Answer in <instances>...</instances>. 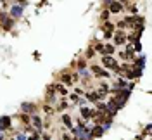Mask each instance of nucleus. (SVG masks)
<instances>
[{"label": "nucleus", "mask_w": 152, "mask_h": 140, "mask_svg": "<svg viewBox=\"0 0 152 140\" xmlns=\"http://www.w3.org/2000/svg\"><path fill=\"white\" fill-rule=\"evenodd\" d=\"M128 33L124 31V29H118V31H114L113 33V40H114V45H124L126 42H128V37H126Z\"/></svg>", "instance_id": "nucleus-1"}, {"label": "nucleus", "mask_w": 152, "mask_h": 140, "mask_svg": "<svg viewBox=\"0 0 152 140\" xmlns=\"http://www.w3.org/2000/svg\"><path fill=\"white\" fill-rule=\"evenodd\" d=\"M100 61H102V66H105L107 69H113L114 73H116V71H118V67H119L118 61H116L113 56H102V57H100Z\"/></svg>", "instance_id": "nucleus-2"}, {"label": "nucleus", "mask_w": 152, "mask_h": 140, "mask_svg": "<svg viewBox=\"0 0 152 140\" xmlns=\"http://www.w3.org/2000/svg\"><path fill=\"white\" fill-rule=\"evenodd\" d=\"M107 10H109L111 14H121L124 10V5L119 0H111V2L107 4Z\"/></svg>", "instance_id": "nucleus-3"}, {"label": "nucleus", "mask_w": 152, "mask_h": 140, "mask_svg": "<svg viewBox=\"0 0 152 140\" xmlns=\"http://www.w3.org/2000/svg\"><path fill=\"white\" fill-rule=\"evenodd\" d=\"M102 31H104V38L105 40H109V38L113 37V33L116 31V26H114V23L113 21H104L102 23Z\"/></svg>", "instance_id": "nucleus-4"}, {"label": "nucleus", "mask_w": 152, "mask_h": 140, "mask_svg": "<svg viewBox=\"0 0 152 140\" xmlns=\"http://www.w3.org/2000/svg\"><path fill=\"white\" fill-rule=\"evenodd\" d=\"M90 71H92V75H94L95 78H109V76H111L107 71H104L99 64H94L92 67H90Z\"/></svg>", "instance_id": "nucleus-5"}, {"label": "nucleus", "mask_w": 152, "mask_h": 140, "mask_svg": "<svg viewBox=\"0 0 152 140\" xmlns=\"http://www.w3.org/2000/svg\"><path fill=\"white\" fill-rule=\"evenodd\" d=\"M85 97H86V100H90V102H99V100H104L105 99L104 93L97 92V90H95V92H86Z\"/></svg>", "instance_id": "nucleus-6"}, {"label": "nucleus", "mask_w": 152, "mask_h": 140, "mask_svg": "<svg viewBox=\"0 0 152 140\" xmlns=\"http://www.w3.org/2000/svg\"><path fill=\"white\" fill-rule=\"evenodd\" d=\"M59 80H61L64 85H67V86L75 85L73 83V75H71V71H64V73H61V75H59Z\"/></svg>", "instance_id": "nucleus-7"}, {"label": "nucleus", "mask_w": 152, "mask_h": 140, "mask_svg": "<svg viewBox=\"0 0 152 140\" xmlns=\"http://www.w3.org/2000/svg\"><path fill=\"white\" fill-rule=\"evenodd\" d=\"M80 116H81V118H85V119H92V118L95 116V111H94V109H90V107L81 106V107H80Z\"/></svg>", "instance_id": "nucleus-8"}, {"label": "nucleus", "mask_w": 152, "mask_h": 140, "mask_svg": "<svg viewBox=\"0 0 152 140\" xmlns=\"http://www.w3.org/2000/svg\"><path fill=\"white\" fill-rule=\"evenodd\" d=\"M29 119L33 121V125H35V128H37L38 131H42V130H43V121H42V118H40V116L33 114V116H31Z\"/></svg>", "instance_id": "nucleus-9"}, {"label": "nucleus", "mask_w": 152, "mask_h": 140, "mask_svg": "<svg viewBox=\"0 0 152 140\" xmlns=\"http://www.w3.org/2000/svg\"><path fill=\"white\" fill-rule=\"evenodd\" d=\"M114 52H116V45H113V43H107V45H104V48H102V54H100V56H113Z\"/></svg>", "instance_id": "nucleus-10"}, {"label": "nucleus", "mask_w": 152, "mask_h": 140, "mask_svg": "<svg viewBox=\"0 0 152 140\" xmlns=\"http://www.w3.org/2000/svg\"><path fill=\"white\" fill-rule=\"evenodd\" d=\"M97 92L107 95V93L111 92V85L107 83V81H100V83H99V88H97Z\"/></svg>", "instance_id": "nucleus-11"}, {"label": "nucleus", "mask_w": 152, "mask_h": 140, "mask_svg": "<svg viewBox=\"0 0 152 140\" xmlns=\"http://www.w3.org/2000/svg\"><path fill=\"white\" fill-rule=\"evenodd\" d=\"M67 106H69V104H67L66 99H61V100H59V102L56 104V111H57V112L64 111V109H67Z\"/></svg>", "instance_id": "nucleus-12"}, {"label": "nucleus", "mask_w": 152, "mask_h": 140, "mask_svg": "<svg viewBox=\"0 0 152 140\" xmlns=\"http://www.w3.org/2000/svg\"><path fill=\"white\" fill-rule=\"evenodd\" d=\"M52 86H54V90H56L57 93H61V95H64V97L67 95V88L64 86V85H61V83H56V85H52Z\"/></svg>", "instance_id": "nucleus-13"}, {"label": "nucleus", "mask_w": 152, "mask_h": 140, "mask_svg": "<svg viewBox=\"0 0 152 140\" xmlns=\"http://www.w3.org/2000/svg\"><path fill=\"white\" fill-rule=\"evenodd\" d=\"M62 123H64V126H66V128L73 130V119H71V116H69V114H62Z\"/></svg>", "instance_id": "nucleus-14"}, {"label": "nucleus", "mask_w": 152, "mask_h": 140, "mask_svg": "<svg viewBox=\"0 0 152 140\" xmlns=\"http://www.w3.org/2000/svg\"><path fill=\"white\" fill-rule=\"evenodd\" d=\"M66 97L71 104H80V95H78V93H67Z\"/></svg>", "instance_id": "nucleus-15"}, {"label": "nucleus", "mask_w": 152, "mask_h": 140, "mask_svg": "<svg viewBox=\"0 0 152 140\" xmlns=\"http://www.w3.org/2000/svg\"><path fill=\"white\" fill-rule=\"evenodd\" d=\"M23 109H24L23 112H26V114H33L37 107H35V104H24V106H23Z\"/></svg>", "instance_id": "nucleus-16"}, {"label": "nucleus", "mask_w": 152, "mask_h": 140, "mask_svg": "<svg viewBox=\"0 0 152 140\" xmlns=\"http://www.w3.org/2000/svg\"><path fill=\"white\" fill-rule=\"evenodd\" d=\"M43 111H45V114H48V116H52V114H54V112H56V107H52V106H50V104H43Z\"/></svg>", "instance_id": "nucleus-17"}, {"label": "nucleus", "mask_w": 152, "mask_h": 140, "mask_svg": "<svg viewBox=\"0 0 152 140\" xmlns=\"http://www.w3.org/2000/svg\"><path fill=\"white\" fill-rule=\"evenodd\" d=\"M102 135V128L99 126V125H95L94 130H92V139H97V137H100Z\"/></svg>", "instance_id": "nucleus-18"}, {"label": "nucleus", "mask_w": 152, "mask_h": 140, "mask_svg": "<svg viewBox=\"0 0 152 140\" xmlns=\"http://www.w3.org/2000/svg\"><path fill=\"white\" fill-rule=\"evenodd\" d=\"M109 18H111V12L107 9H104L102 10V16H100V21H102V23H104V21H109Z\"/></svg>", "instance_id": "nucleus-19"}, {"label": "nucleus", "mask_w": 152, "mask_h": 140, "mask_svg": "<svg viewBox=\"0 0 152 140\" xmlns=\"http://www.w3.org/2000/svg\"><path fill=\"white\" fill-rule=\"evenodd\" d=\"M7 123H9V119H7V118L0 119V130H7V128H9V125H7Z\"/></svg>", "instance_id": "nucleus-20"}, {"label": "nucleus", "mask_w": 152, "mask_h": 140, "mask_svg": "<svg viewBox=\"0 0 152 140\" xmlns=\"http://www.w3.org/2000/svg\"><path fill=\"white\" fill-rule=\"evenodd\" d=\"M95 54H97V52H95L94 48H88V52H86V59H94Z\"/></svg>", "instance_id": "nucleus-21"}, {"label": "nucleus", "mask_w": 152, "mask_h": 140, "mask_svg": "<svg viewBox=\"0 0 152 140\" xmlns=\"http://www.w3.org/2000/svg\"><path fill=\"white\" fill-rule=\"evenodd\" d=\"M21 121L28 125V123H29V116H26V114H21Z\"/></svg>", "instance_id": "nucleus-22"}, {"label": "nucleus", "mask_w": 152, "mask_h": 140, "mask_svg": "<svg viewBox=\"0 0 152 140\" xmlns=\"http://www.w3.org/2000/svg\"><path fill=\"white\" fill-rule=\"evenodd\" d=\"M62 139H64V140H73V139H71V135H69V133H64V135H62Z\"/></svg>", "instance_id": "nucleus-23"}, {"label": "nucleus", "mask_w": 152, "mask_h": 140, "mask_svg": "<svg viewBox=\"0 0 152 140\" xmlns=\"http://www.w3.org/2000/svg\"><path fill=\"white\" fill-rule=\"evenodd\" d=\"M76 93H78V95H83L85 90H83V88H76Z\"/></svg>", "instance_id": "nucleus-24"}]
</instances>
